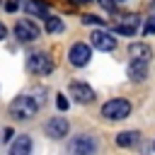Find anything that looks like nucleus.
I'll return each mask as SVG.
<instances>
[{"label":"nucleus","instance_id":"1","mask_svg":"<svg viewBox=\"0 0 155 155\" xmlns=\"http://www.w3.org/2000/svg\"><path fill=\"white\" fill-rule=\"evenodd\" d=\"M39 111V102L34 99V97H27V94H22V97H17V99H12L10 102V116H15V119H31L34 114Z\"/></svg>","mask_w":155,"mask_h":155},{"label":"nucleus","instance_id":"2","mask_svg":"<svg viewBox=\"0 0 155 155\" xmlns=\"http://www.w3.org/2000/svg\"><path fill=\"white\" fill-rule=\"evenodd\" d=\"M131 114V104L126 99H109L102 104V116L109 119V121H119V119H126Z\"/></svg>","mask_w":155,"mask_h":155},{"label":"nucleus","instance_id":"3","mask_svg":"<svg viewBox=\"0 0 155 155\" xmlns=\"http://www.w3.org/2000/svg\"><path fill=\"white\" fill-rule=\"evenodd\" d=\"M27 70L34 75H48L53 70V61L48 53H31L27 58Z\"/></svg>","mask_w":155,"mask_h":155},{"label":"nucleus","instance_id":"4","mask_svg":"<svg viewBox=\"0 0 155 155\" xmlns=\"http://www.w3.org/2000/svg\"><path fill=\"white\" fill-rule=\"evenodd\" d=\"M68 150H70V155H94L97 140H94L92 136H78V138L70 140Z\"/></svg>","mask_w":155,"mask_h":155},{"label":"nucleus","instance_id":"5","mask_svg":"<svg viewBox=\"0 0 155 155\" xmlns=\"http://www.w3.org/2000/svg\"><path fill=\"white\" fill-rule=\"evenodd\" d=\"M15 36H17L19 41H24V44L36 41V39H39V27H36L31 19H17V24H15Z\"/></svg>","mask_w":155,"mask_h":155},{"label":"nucleus","instance_id":"6","mask_svg":"<svg viewBox=\"0 0 155 155\" xmlns=\"http://www.w3.org/2000/svg\"><path fill=\"white\" fill-rule=\"evenodd\" d=\"M68 58H70V63H73L75 68H85V65L90 63V58H92V51H90L87 44H73Z\"/></svg>","mask_w":155,"mask_h":155},{"label":"nucleus","instance_id":"7","mask_svg":"<svg viewBox=\"0 0 155 155\" xmlns=\"http://www.w3.org/2000/svg\"><path fill=\"white\" fill-rule=\"evenodd\" d=\"M68 128H70V124H68V119H63V116H53V119L46 121V136H51V138H63V136H68Z\"/></svg>","mask_w":155,"mask_h":155},{"label":"nucleus","instance_id":"8","mask_svg":"<svg viewBox=\"0 0 155 155\" xmlns=\"http://www.w3.org/2000/svg\"><path fill=\"white\" fill-rule=\"evenodd\" d=\"M70 94H73V99L80 102V104H90V102L94 99V90L87 87L85 82H70Z\"/></svg>","mask_w":155,"mask_h":155},{"label":"nucleus","instance_id":"9","mask_svg":"<svg viewBox=\"0 0 155 155\" xmlns=\"http://www.w3.org/2000/svg\"><path fill=\"white\" fill-rule=\"evenodd\" d=\"M90 39H92V46L97 51H114L116 48V39L111 34H107V31H92Z\"/></svg>","mask_w":155,"mask_h":155},{"label":"nucleus","instance_id":"10","mask_svg":"<svg viewBox=\"0 0 155 155\" xmlns=\"http://www.w3.org/2000/svg\"><path fill=\"white\" fill-rule=\"evenodd\" d=\"M128 53H131V58L136 61V63H148L150 58H153V48L148 46V44H131L128 46Z\"/></svg>","mask_w":155,"mask_h":155},{"label":"nucleus","instance_id":"11","mask_svg":"<svg viewBox=\"0 0 155 155\" xmlns=\"http://www.w3.org/2000/svg\"><path fill=\"white\" fill-rule=\"evenodd\" d=\"M29 153H31V138L27 133H19L10 148V155H29Z\"/></svg>","mask_w":155,"mask_h":155},{"label":"nucleus","instance_id":"12","mask_svg":"<svg viewBox=\"0 0 155 155\" xmlns=\"http://www.w3.org/2000/svg\"><path fill=\"white\" fill-rule=\"evenodd\" d=\"M138 17H126L121 24H116V34H126V36H133L138 31Z\"/></svg>","mask_w":155,"mask_h":155},{"label":"nucleus","instance_id":"13","mask_svg":"<svg viewBox=\"0 0 155 155\" xmlns=\"http://www.w3.org/2000/svg\"><path fill=\"white\" fill-rule=\"evenodd\" d=\"M145 75H148V63H136V61H131V65H128V78L136 82V80H145Z\"/></svg>","mask_w":155,"mask_h":155},{"label":"nucleus","instance_id":"14","mask_svg":"<svg viewBox=\"0 0 155 155\" xmlns=\"http://www.w3.org/2000/svg\"><path fill=\"white\" fill-rule=\"evenodd\" d=\"M22 7H24V10H29L31 15H39V17H46V19H48V15H46V5H44V2H34V0H22Z\"/></svg>","mask_w":155,"mask_h":155},{"label":"nucleus","instance_id":"15","mask_svg":"<svg viewBox=\"0 0 155 155\" xmlns=\"http://www.w3.org/2000/svg\"><path fill=\"white\" fill-rule=\"evenodd\" d=\"M136 140H138V131H124V133L116 136V145H121V148H128Z\"/></svg>","mask_w":155,"mask_h":155},{"label":"nucleus","instance_id":"16","mask_svg":"<svg viewBox=\"0 0 155 155\" xmlns=\"http://www.w3.org/2000/svg\"><path fill=\"white\" fill-rule=\"evenodd\" d=\"M46 29H48V31H61V29H63V22H61L58 17H48V19H46Z\"/></svg>","mask_w":155,"mask_h":155},{"label":"nucleus","instance_id":"17","mask_svg":"<svg viewBox=\"0 0 155 155\" xmlns=\"http://www.w3.org/2000/svg\"><path fill=\"white\" fill-rule=\"evenodd\" d=\"M82 22H85V24H102L104 19H99V17H94V15H85Z\"/></svg>","mask_w":155,"mask_h":155},{"label":"nucleus","instance_id":"18","mask_svg":"<svg viewBox=\"0 0 155 155\" xmlns=\"http://www.w3.org/2000/svg\"><path fill=\"white\" fill-rule=\"evenodd\" d=\"M56 107H58L61 111H65V109H68V99H65L63 94H58V97H56Z\"/></svg>","mask_w":155,"mask_h":155},{"label":"nucleus","instance_id":"19","mask_svg":"<svg viewBox=\"0 0 155 155\" xmlns=\"http://www.w3.org/2000/svg\"><path fill=\"white\" fill-rule=\"evenodd\" d=\"M153 31H155V17H150V19H148V24H145L143 34H153Z\"/></svg>","mask_w":155,"mask_h":155},{"label":"nucleus","instance_id":"20","mask_svg":"<svg viewBox=\"0 0 155 155\" xmlns=\"http://www.w3.org/2000/svg\"><path fill=\"white\" fill-rule=\"evenodd\" d=\"M99 5H102L104 10H109V12H114V7H116V5H114V0H99Z\"/></svg>","mask_w":155,"mask_h":155},{"label":"nucleus","instance_id":"21","mask_svg":"<svg viewBox=\"0 0 155 155\" xmlns=\"http://www.w3.org/2000/svg\"><path fill=\"white\" fill-rule=\"evenodd\" d=\"M17 5H19V2L10 0V2H5V10H7V12H15V10H17Z\"/></svg>","mask_w":155,"mask_h":155},{"label":"nucleus","instance_id":"22","mask_svg":"<svg viewBox=\"0 0 155 155\" xmlns=\"http://www.w3.org/2000/svg\"><path fill=\"white\" fill-rule=\"evenodd\" d=\"M12 136H15V133H12V128H5V136H2V140H5V143H10V140H12Z\"/></svg>","mask_w":155,"mask_h":155},{"label":"nucleus","instance_id":"23","mask_svg":"<svg viewBox=\"0 0 155 155\" xmlns=\"http://www.w3.org/2000/svg\"><path fill=\"white\" fill-rule=\"evenodd\" d=\"M80 2H92V0H80Z\"/></svg>","mask_w":155,"mask_h":155},{"label":"nucleus","instance_id":"24","mask_svg":"<svg viewBox=\"0 0 155 155\" xmlns=\"http://www.w3.org/2000/svg\"><path fill=\"white\" fill-rule=\"evenodd\" d=\"M153 148H155V140H153Z\"/></svg>","mask_w":155,"mask_h":155}]
</instances>
